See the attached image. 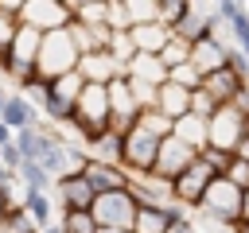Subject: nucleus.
<instances>
[{
	"label": "nucleus",
	"mask_w": 249,
	"mask_h": 233,
	"mask_svg": "<svg viewBox=\"0 0 249 233\" xmlns=\"http://www.w3.org/2000/svg\"><path fill=\"white\" fill-rule=\"evenodd\" d=\"M70 128L82 140H97L101 132H109V85H89L86 82V89H82V97L74 105Z\"/></svg>",
	"instance_id": "f257e3e1"
},
{
	"label": "nucleus",
	"mask_w": 249,
	"mask_h": 233,
	"mask_svg": "<svg viewBox=\"0 0 249 233\" xmlns=\"http://www.w3.org/2000/svg\"><path fill=\"white\" fill-rule=\"evenodd\" d=\"M78 62H82V54H78L70 31H51V35H43V47H39V58H35V74H39L43 82H54V78L78 70Z\"/></svg>",
	"instance_id": "f03ea898"
},
{
	"label": "nucleus",
	"mask_w": 249,
	"mask_h": 233,
	"mask_svg": "<svg viewBox=\"0 0 249 233\" xmlns=\"http://www.w3.org/2000/svg\"><path fill=\"white\" fill-rule=\"evenodd\" d=\"M198 214L206 221H214V225H222V229L233 233V225L241 221V190L230 179H214L210 190H206V198H202V206H198Z\"/></svg>",
	"instance_id": "7ed1b4c3"
},
{
	"label": "nucleus",
	"mask_w": 249,
	"mask_h": 233,
	"mask_svg": "<svg viewBox=\"0 0 249 233\" xmlns=\"http://www.w3.org/2000/svg\"><path fill=\"white\" fill-rule=\"evenodd\" d=\"M97 229H132L136 214H140V202L132 190H113V194H97L93 206H89Z\"/></svg>",
	"instance_id": "20e7f679"
},
{
	"label": "nucleus",
	"mask_w": 249,
	"mask_h": 233,
	"mask_svg": "<svg viewBox=\"0 0 249 233\" xmlns=\"http://www.w3.org/2000/svg\"><path fill=\"white\" fill-rule=\"evenodd\" d=\"M19 23L35 27L39 35H51V31H66L74 23V16H70L66 0H23L19 4Z\"/></svg>",
	"instance_id": "39448f33"
},
{
	"label": "nucleus",
	"mask_w": 249,
	"mask_h": 233,
	"mask_svg": "<svg viewBox=\"0 0 249 233\" xmlns=\"http://www.w3.org/2000/svg\"><path fill=\"white\" fill-rule=\"evenodd\" d=\"M249 128V116H241L233 105H222L210 120H206V148H218V151H237L241 136Z\"/></svg>",
	"instance_id": "423d86ee"
},
{
	"label": "nucleus",
	"mask_w": 249,
	"mask_h": 233,
	"mask_svg": "<svg viewBox=\"0 0 249 233\" xmlns=\"http://www.w3.org/2000/svg\"><path fill=\"white\" fill-rule=\"evenodd\" d=\"M214 179H218V175H214L202 159H195V163H191V167L171 183V202H175V206H183V210H198Z\"/></svg>",
	"instance_id": "0eeeda50"
},
{
	"label": "nucleus",
	"mask_w": 249,
	"mask_h": 233,
	"mask_svg": "<svg viewBox=\"0 0 249 233\" xmlns=\"http://www.w3.org/2000/svg\"><path fill=\"white\" fill-rule=\"evenodd\" d=\"M156 155H160V140L136 124L124 136V171L128 175H152L156 171Z\"/></svg>",
	"instance_id": "6e6552de"
},
{
	"label": "nucleus",
	"mask_w": 249,
	"mask_h": 233,
	"mask_svg": "<svg viewBox=\"0 0 249 233\" xmlns=\"http://www.w3.org/2000/svg\"><path fill=\"white\" fill-rule=\"evenodd\" d=\"M195 159H198V151H195L191 144H183L179 136H167V140H160V155H156V171H152V175L175 183Z\"/></svg>",
	"instance_id": "1a4fd4ad"
},
{
	"label": "nucleus",
	"mask_w": 249,
	"mask_h": 233,
	"mask_svg": "<svg viewBox=\"0 0 249 233\" xmlns=\"http://www.w3.org/2000/svg\"><path fill=\"white\" fill-rule=\"evenodd\" d=\"M51 198H54V210H58V214H74V210H89L97 194L89 190V183H86L82 175H70V179H58V183H54Z\"/></svg>",
	"instance_id": "9d476101"
},
{
	"label": "nucleus",
	"mask_w": 249,
	"mask_h": 233,
	"mask_svg": "<svg viewBox=\"0 0 249 233\" xmlns=\"http://www.w3.org/2000/svg\"><path fill=\"white\" fill-rule=\"evenodd\" d=\"M245 82H249L245 74H237L233 66H222V70H214V74L202 78V89H206L218 105H233V97L245 89Z\"/></svg>",
	"instance_id": "9b49d317"
},
{
	"label": "nucleus",
	"mask_w": 249,
	"mask_h": 233,
	"mask_svg": "<svg viewBox=\"0 0 249 233\" xmlns=\"http://www.w3.org/2000/svg\"><path fill=\"white\" fill-rule=\"evenodd\" d=\"M82 179L89 183L93 194H113V190H128V171L124 167H109V163H89L82 167Z\"/></svg>",
	"instance_id": "f8f14e48"
},
{
	"label": "nucleus",
	"mask_w": 249,
	"mask_h": 233,
	"mask_svg": "<svg viewBox=\"0 0 249 233\" xmlns=\"http://www.w3.org/2000/svg\"><path fill=\"white\" fill-rule=\"evenodd\" d=\"M78 74H82L89 85H109L113 78H124V66H117L109 50H93V54H82Z\"/></svg>",
	"instance_id": "ddd939ff"
},
{
	"label": "nucleus",
	"mask_w": 249,
	"mask_h": 233,
	"mask_svg": "<svg viewBox=\"0 0 249 233\" xmlns=\"http://www.w3.org/2000/svg\"><path fill=\"white\" fill-rule=\"evenodd\" d=\"M86 159L89 163H109V167H124V136L121 132H101L97 140H86Z\"/></svg>",
	"instance_id": "4468645a"
},
{
	"label": "nucleus",
	"mask_w": 249,
	"mask_h": 233,
	"mask_svg": "<svg viewBox=\"0 0 249 233\" xmlns=\"http://www.w3.org/2000/svg\"><path fill=\"white\" fill-rule=\"evenodd\" d=\"M230 47H233V43H222L218 35H210V39H202V43L191 47V66L206 78V74H214V70L226 66V50H230Z\"/></svg>",
	"instance_id": "2eb2a0df"
},
{
	"label": "nucleus",
	"mask_w": 249,
	"mask_h": 233,
	"mask_svg": "<svg viewBox=\"0 0 249 233\" xmlns=\"http://www.w3.org/2000/svg\"><path fill=\"white\" fill-rule=\"evenodd\" d=\"M0 120L12 128V136H16V132H23V128H43V116H39V109H35L27 97H19V93H12V97H8V105H4Z\"/></svg>",
	"instance_id": "dca6fc26"
},
{
	"label": "nucleus",
	"mask_w": 249,
	"mask_h": 233,
	"mask_svg": "<svg viewBox=\"0 0 249 233\" xmlns=\"http://www.w3.org/2000/svg\"><path fill=\"white\" fill-rule=\"evenodd\" d=\"M124 78H132V82H144V85H163L167 82V66L156 58V54H136L132 62H128V70H124Z\"/></svg>",
	"instance_id": "f3484780"
},
{
	"label": "nucleus",
	"mask_w": 249,
	"mask_h": 233,
	"mask_svg": "<svg viewBox=\"0 0 249 233\" xmlns=\"http://www.w3.org/2000/svg\"><path fill=\"white\" fill-rule=\"evenodd\" d=\"M156 109H160L163 116L179 120V116H187V113H191V93H187L183 85H175V82H163V85H160V93H156Z\"/></svg>",
	"instance_id": "a211bd4d"
},
{
	"label": "nucleus",
	"mask_w": 249,
	"mask_h": 233,
	"mask_svg": "<svg viewBox=\"0 0 249 233\" xmlns=\"http://www.w3.org/2000/svg\"><path fill=\"white\" fill-rule=\"evenodd\" d=\"M19 4L23 0H0V66L8 62V50L19 35Z\"/></svg>",
	"instance_id": "6ab92c4d"
},
{
	"label": "nucleus",
	"mask_w": 249,
	"mask_h": 233,
	"mask_svg": "<svg viewBox=\"0 0 249 233\" xmlns=\"http://www.w3.org/2000/svg\"><path fill=\"white\" fill-rule=\"evenodd\" d=\"M128 35H132V43H136L140 54H160V50L171 43V31H167L163 23H140V27H132Z\"/></svg>",
	"instance_id": "aec40b11"
},
{
	"label": "nucleus",
	"mask_w": 249,
	"mask_h": 233,
	"mask_svg": "<svg viewBox=\"0 0 249 233\" xmlns=\"http://www.w3.org/2000/svg\"><path fill=\"white\" fill-rule=\"evenodd\" d=\"M23 214L31 217V225H35V229H47V225H54V221H58L54 198H51V194H35V190H27V194H23Z\"/></svg>",
	"instance_id": "412c9836"
},
{
	"label": "nucleus",
	"mask_w": 249,
	"mask_h": 233,
	"mask_svg": "<svg viewBox=\"0 0 249 233\" xmlns=\"http://www.w3.org/2000/svg\"><path fill=\"white\" fill-rule=\"evenodd\" d=\"M171 136H179L183 144H191L195 151H202V148H206V120L187 113V116H179V120H175V132H171Z\"/></svg>",
	"instance_id": "4be33fe9"
},
{
	"label": "nucleus",
	"mask_w": 249,
	"mask_h": 233,
	"mask_svg": "<svg viewBox=\"0 0 249 233\" xmlns=\"http://www.w3.org/2000/svg\"><path fill=\"white\" fill-rule=\"evenodd\" d=\"M19 183H23V190H35V194H51V190H54V179H51L39 163H31V159L19 163Z\"/></svg>",
	"instance_id": "5701e85b"
},
{
	"label": "nucleus",
	"mask_w": 249,
	"mask_h": 233,
	"mask_svg": "<svg viewBox=\"0 0 249 233\" xmlns=\"http://www.w3.org/2000/svg\"><path fill=\"white\" fill-rule=\"evenodd\" d=\"M66 4H70L74 23H86V27H97L109 16V4H93V0H66Z\"/></svg>",
	"instance_id": "b1692460"
},
{
	"label": "nucleus",
	"mask_w": 249,
	"mask_h": 233,
	"mask_svg": "<svg viewBox=\"0 0 249 233\" xmlns=\"http://www.w3.org/2000/svg\"><path fill=\"white\" fill-rule=\"evenodd\" d=\"M51 89H54V97H58V101L78 105V97H82V89H86V78H82L78 70H70V74H62V78H54V82H51Z\"/></svg>",
	"instance_id": "393cba45"
},
{
	"label": "nucleus",
	"mask_w": 249,
	"mask_h": 233,
	"mask_svg": "<svg viewBox=\"0 0 249 233\" xmlns=\"http://www.w3.org/2000/svg\"><path fill=\"white\" fill-rule=\"evenodd\" d=\"M136 124H140V128H144V132H152V136H156V140H167V136H171V132H175V120H171V116H163V113H160V109H144V113H140V120H136Z\"/></svg>",
	"instance_id": "a878e982"
},
{
	"label": "nucleus",
	"mask_w": 249,
	"mask_h": 233,
	"mask_svg": "<svg viewBox=\"0 0 249 233\" xmlns=\"http://www.w3.org/2000/svg\"><path fill=\"white\" fill-rule=\"evenodd\" d=\"M109 54H113V62H117V66H124V70H128V62H132L140 50H136V43H132V35H128V31H113V39H109Z\"/></svg>",
	"instance_id": "bb28decb"
},
{
	"label": "nucleus",
	"mask_w": 249,
	"mask_h": 233,
	"mask_svg": "<svg viewBox=\"0 0 249 233\" xmlns=\"http://www.w3.org/2000/svg\"><path fill=\"white\" fill-rule=\"evenodd\" d=\"M124 8H128L132 27H140V23H160V0H124Z\"/></svg>",
	"instance_id": "cd10ccee"
},
{
	"label": "nucleus",
	"mask_w": 249,
	"mask_h": 233,
	"mask_svg": "<svg viewBox=\"0 0 249 233\" xmlns=\"http://www.w3.org/2000/svg\"><path fill=\"white\" fill-rule=\"evenodd\" d=\"M156 58H160V62L167 66V74H171V70H179V66H187V62H191V47H187L183 39H175V35H171V43H167Z\"/></svg>",
	"instance_id": "c85d7f7f"
},
{
	"label": "nucleus",
	"mask_w": 249,
	"mask_h": 233,
	"mask_svg": "<svg viewBox=\"0 0 249 233\" xmlns=\"http://www.w3.org/2000/svg\"><path fill=\"white\" fill-rule=\"evenodd\" d=\"M58 221H62V229H66V233H97V221H93V214H89V210L58 214Z\"/></svg>",
	"instance_id": "c756f323"
},
{
	"label": "nucleus",
	"mask_w": 249,
	"mask_h": 233,
	"mask_svg": "<svg viewBox=\"0 0 249 233\" xmlns=\"http://www.w3.org/2000/svg\"><path fill=\"white\" fill-rule=\"evenodd\" d=\"M226 31H230V39H233V47L249 58V12H237L230 23H226Z\"/></svg>",
	"instance_id": "7c9ffc66"
},
{
	"label": "nucleus",
	"mask_w": 249,
	"mask_h": 233,
	"mask_svg": "<svg viewBox=\"0 0 249 233\" xmlns=\"http://www.w3.org/2000/svg\"><path fill=\"white\" fill-rule=\"evenodd\" d=\"M198 159H202V163H206V167H210V171H214V175L222 179V175L230 171V163H233L237 155H233V151H218V148H202V151H198Z\"/></svg>",
	"instance_id": "2f4dec72"
},
{
	"label": "nucleus",
	"mask_w": 249,
	"mask_h": 233,
	"mask_svg": "<svg viewBox=\"0 0 249 233\" xmlns=\"http://www.w3.org/2000/svg\"><path fill=\"white\" fill-rule=\"evenodd\" d=\"M187 4H191V0H160V23H163L167 31H175V23L187 16Z\"/></svg>",
	"instance_id": "473e14b6"
},
{
	"label": "nucleus",
	"mask_w": 249,
	"mask_h": 233,
	"mask_svg": "<svg viewBox=\"0 0 249 233\" xmlns=\"http://www.w3.org/2000/svg\"><path fill=\"white\" fill-rule=\"evenodd\" d=\"M105 4H109V16H105L109 31H132V19H128V8H124V0H105Z\"/></svg>",
	"instance_id": "72a5a7b5"
},
{
	"label": "nucleus",
	"mask_w": 249,
	"mask_h": 233,
	"mask_svg": "<svg viewBox=\"0 0 249 233\" xmlns=\"http://www.w3.org/2000/svg\"><path fill=\"white\" fill-rule=\"evenodd\" d=\"M218 109H222V105H218V101H214L206 89H195V93H191V116H202V120H210Z\"/></svg>",
	"instance_id": "f704fd0d"
},
{
	"label": "nucleus",
	"mask_w": 249,
	"mask_h": 233,
	"mask_svg": "<svg viewBox=\"0 0 249 233\" xmlns=\"http://www.w3.org/2000/svg\"><path fill=\"white\" fill-rule=\"evenodd\" d=\"M222 179H230L237 190H249V163H245V159H233V163H230V171H226Z\"/></svg>",
	"instance_id": "c9c22d12"
},
{
	"label": "nucleus",
	"mask_w": 249,
	"mask_h": 233,
	"mask_svg": "<svg viewBox=\"0 0 249 233\" xmlns=\"http://www.w3.org/2000/svg\"><path fill=\"white\" fill-rule=\"evenodd\" d=\"M233 109H237L241 116H249V82H245V89H241V93L233 97Z\"/></svg>",
	"instance_id": "e433bc0d"
},
{
	"label": "nucleus",
	"mask_w": 249,
	"mask_h": 233,
	"mask_svg": "<svg viewBox=\"0 0 249 233\" xmlns=\"http://www.w3.org/2000/svg\"><path fill=\"white\" fill-rule=\"evenodd\" d=\"M233 155L249 163V128H245V136H241V144H237V151H233Z\"/></svg>",
	"instance_id": "4c0bfd02"
},
{
	"label": "nucleus",
	"mask_w": 249,
	"mask_h": 233,
	"mask_svg": "<svg viewBox=\"0 0 249 233\" xmlns=\"http://www.w3.org/2000/svg\"><path fill=\"white\" fill-rule=\"evenodd\" d=\"M241 221H249V190H241Z\"/></svg>",
	"instance_id": "58836bf2"
},
{
	"label": "nucleus",
	"mask_w": 249,
	"mask_h": 233,
	"mask_svg": "<svg viewBox=\"0 0 249 233\" xmlns=\"http://www.w3.org/2000/svg\"><path fill=\"white\" fill-rule=\"evenodd\" d=\"M4 144H12V128L0 120V148H4Z\"/></svg>",
	"instance_id": "ea45409f"
},
{
	"label": "nucleus",
	"mask_w": 249,
	"mask_h": 233,
	"mask_svg": "<svg viewBox=\"0 0 249 233\" xmlns=\"http://www.w3.org/2000/svg\"><path fill=\"white\" fill-rule=\"evenodd\" d=\"M8 210H12V198H8V194H4V190H0V217H4V214H8Z\"/></svg>",
	"instance_id": "a19ab883"
},
{
	"label": "nucleus",
	"mask_w": 249,
	"mask_h": 233,
	"mask_svg": "<svg viewBox=\"0 0 249 233\" xmlns=\"http://www.w3.org/2000/svg\"><path fill=\"white\" fill-rule=\"evenodd\" d=\"M39 233H66V229H62V221H54V225H47V229H39Z\"/></svg>",
	"instance_id": "79ce46f5"
},
{
	"label": "nucleus",
	"mask_w": 249,
	"mask_h": 233,
	"mask_svg": "<svg viewBox=\"0 0 249 233\" xmlns=\"http://www.w3.org/2000/svg\"><path fill=\"white\" fill-rule=\"evenodd\" d=\"M8 97H12V93H8L4 85H0V113H4V105H8Z\"/></svg>",
	"instance_id": "37998d69"
},
{
	"label": "nucleus",
	"mask_w": 249,
	"mask_h": 233,
	"mask_svg": "<svg viewBox=\"0 0 249 233\" xmlns=\"http://www.w3.org/2000/svg\"><path fill=\"white\" fill-rule=\"evenodd\" d=\"M233 233H249V221H237V225H233Z\"/></svg>",
	"instance_id": "c03bdc74"
},
{
	"label": "nucleus",
	"mask_w": 249,
	"mask_h": 233,
	"mask_svg": "<svg viewBox=\"0 0 249 233\" xmlns=\"http://www.w3.org/2000/svg\"><path fill=\"white\" fill-rule=\"evenodd\" d=\"M97 233H132V229H97Z\"/></svg>",
	"instance_id": "a18cd8bd"
}]
</instances>
